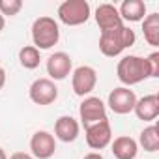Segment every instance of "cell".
<instances>
[{
	"instance_id": "cell-1",
	"label": "cell",
	"mask_w": 159,
	"mask_h": 159,
	"mask_svg": "<svg viewBox=\"0 0 159 159\" xmlns=\"http://www.w3.org/2000/svg\"><path fill=\"white\" fill-rule=\"evenodd\" d=\"M116 75H118V81L129 88L133 84H139L146 79H150V67H148L146 58L137 56V54H127L118 62Z\"/></svg>"
},
{
	"instance_id": "cell-2",
	"label": "cell",
	"mask_w": 159,
	"mask_h": 159,
	"mask_svg": "<svg viewBox=\"0 0 159 159\" xmlns=\"http://www.w3.org/2000/svg\"><path fill=\"white\" fill-rule=\"evenodd\" d=\"M135 32L129 28V26H118V28H112V30H105L101 32V38H99V51L105 54V56H118L122 54L127 47L135 45Z\"/></svg>"
},
{
	"instance_id": "cell-3",
	"label": "cell",
	"mask_w": 159,
	"mask_h": 159,
	"mask_svg": "<svg viewBox=\"0 0 159 159\" xmlns=\"http://www.w3.org/2000/svg\"><path fill=\"white\" fill-rule=\"evenodd\" d=\"M60 39V26L58 23L49 17V15H43V17H38L32 25V41H34V47L39 51V49H51L58 43Z\"/></svg>"
},
{
	"instance_id": "cell-4",
	"label": "cell",
	"mask_w": 159,
	"mask_h": 159,
	"mask_svg": "<svg viewBox=\"0 0 159 159\" xmlns=\"http://www.w3.org/2000/svg\"><path fill=\"white\" fill-rule=\"evenodd\" d=\"M58 19L67 26L84 25L90 19V4L86 0H66L58 6Z\"/></svg>"
},
{
	"instance_id": "cell-5",
	"label": "cell",
	"mask_w": 159,
	"mask_h": 159,
	"mask_svg": "<svg viewBox=\"0 0 159 159\" xmlns=\"http://www.w3.org/2000/svg\"><path fill=\"white\" fill-rule=\"evenodd\" d=\"M98 84V73L92 66H79L75 71H73V77H71V86H73V92L79 96V98H84L88 96Z\"/></svg>"
},
{
	"instance_id": "cell-6",
	"label": "cell",
	"mask_w": 159,
	"mask_h": 159,
	"mask_svg": "<svg viewBox=\"0 0 159 159\" xmlns=\"http://www.w3.org/2000/svg\"><path fill=\"white\" fill-rule=\"evenodd\" d=\"M79 116H81L83 125L88 127V125L98 124V122L107 118V107H105V103L99 98L88 96V98L83 99L81 105H79Z\"/></svg>"
},
{
	"instance_id": "cell-7",
	"label": "cell",
	"mask_w": 159,
	"mask_h": 159,
	"mask_svg": "<svg viewBox=\"0 0 159 159\" xmlns=\"http://www.w3.org/2000/svg\"><path fill=\"white\" fill-rule=\"evenodd\" d=\"M28 96L36 105H51L58 99V88H56L54 81L43 77V79H36L30 84Z\"/></svg>"
},
{
	"instance_id": "cell-8",
	"label": "cell",
	"mask_w": 159,
	"mask_h": 159,
	"mask_svg": "<svg viewBox=\"0 0 159 159\" xmlns=\"http://www.w3.org/2000/svg\"><path fill=\"white\" fill-rule=\"evenodd\" d=\"M84 133H86V144L92 150H103L112 142V129L107 118L84 127Z\"/></svg>"
},
{
	"instance_id": "cell-9",
	"label": "cell",
	"mask_w": 159,
	"mask_h": 159,
	"mask_svg": "<svg viewBox=\"0 0 159 159\" xmlns=\"http://www.w3.org/2000/svg\"><path fill=\"white\" fill-rule=\"evenodd\" d=\"M137 103V96L133 90H129L127 86H118L109 94V107L114 114H129L133 112Z\"/></svg>"
},
{
	"instance_id": "cell-10",
	"label": "cell",
	"mask_w": 159,
	"mask_h": 159,
	"mask_svg": "<svg viewBox=\"0 0 159 159\" xmlns=\"http://www.w3.org/2000/svg\"><path fill=\"white\" fill-rule=\"evenodd\" d=\"M71 67H73L71 56L64 51H58L47 58V73L51 77V81H64L71 73Z\"/></svg>"
},
{
	"instance_id": "cell-11",
	"label": "cell",
	"mask_w": 159,
	"mask_h": 159,
	"mask_svg": "<svg viewBox=\"0 0 159 159\" xmlns=\"http://www.w3.org/2000/svg\"><path fill=\"white\" fill-rule=\"evenodd\" d=\"M32 155L38 159H49L56 152V140L49 131H36L30 139Z\"/></svg>"
},
{
	"instance_id": "cell-12",
	"label": "cell",
	"mask_w": 159,
	"mask_h": 159,
	"mask_svg": "<svg viewBox=\"0 0 159 159\" xmlns=\"http://www.w3.org/2000/svg\"><path fill=\"white\" fill-rule=\"evenodd\" d=\"M94 17H96L98 26L101 28V32L112 30V28H118V26L124 25V21H122V17L118 13V8L112 6V4H99Z\"/></svg>"
},
{
	"instance_id": "cell-13",
	"label": "cell",
	"mask_w": 159,
	"mask_h": 159,
	"mask_svg": "<svg viewBox=\"0 0 159 159\" xmlns=\"http://www.w3.org/2000/svg\"><path fill=\"white\" fill-rule=\"evenodd\" d=\"M135 114L142 122H153L159 116V98L155 94H148L135 103Z\"/></svg>"
},
{
	"instance_id": "cell-14",
	"label": "cell",
	"mask_w": 159,
	"mask_h": 159,
	"mask_svg": "<svg viewBox=\"0 0 159 159\" xmlns=\"http://www.w3.org/2000/svg\"><path fill=\"white\" fill-rule=\"evenodd\" d=\"M81 125L73 116H60L54 124V137L62 142H73L79 137Z\"/></svg>"
},
{
	"instance_id": "cell-15",
	"label": "cell",
	"mask_w": 159,
	"mask_h": 159,
	"mask_svg": "<svg viewBox=\"0 0 159 159\" xmlns=\"http://www.w3.org/2000/svg\"><path fill=\"white\" fill-rule=\"evenodd\" d=\"M111 150H112V155L116 159H135L137 152H139V144H137L135 139H131L127 135H122V137H116L111 142Z\"/></svg>"
},
{
	"instance_id": "cell-16",
	"label": "cell",
	"mask_w": 159,
	"mask_h": 159,
	"mask_svg": "<svg viewBox=\"0 0 159 159\" xmlns=\"http://www.w3.org/2000/svg\"><path fill=\"white\" fill-rule=\"evenodd\" d=\"M122 21L127 23H139L146 17V4L142 0H124L118 10Z\"/></svg>"
},
{
	"instance_id": "cell-17",
	"label": "cell",
	"mask_w": 159,
	"mask_h": 159,
	"mask_svg": "<svg viewBox=\"0 0 159 159\" xmlns=\"http://www.w3.org/2000/svg\"><path fill=\"white\" fill-rule=\"evenodd\" d=\"M144 39L152 47H159V13H150L142 19Z\"/></svg>"
},
{
	"instance_id": "cell-18",
	"label": "cell",
	"mask_w": 159,
	"mask_h": 159,
	"mask_svg": "<svg viewBox=\"0 0 159 159\" xmlns=\"http://www.w3.org/2000/svg\"><path fill=\"white\" fill-rule=\"evenodd\" d=\"M139 144L146 150V152H157L159 150V129L157 125H148L140 131V137H139Z\"/></svg>"
},
{
	"instance_id": "cell-19",
	"label": "cell",
	"mask_w": 159,
	"mask_h": 159,
	"mask_svg": "<svg viewBox=\"0 0 159 159\" xmlns=\"http://www.w3.org/2000/svg\"><path fill=\"white\" fill-rule=\"evenodd\" d=\"M19 62L25 69H36L41 62V56H39V51L34 47V45H25L21 51H19Z\"/></svg>"
},
{
	"instance_id": "cell-20",
	"label": "cell",
	"mask_w": 159,
	"mask_h": 159,
	"mask_svg": "<svg viewBox=\"0 0 159 159\" xmlns=\"http://www.w3.org/2000/svg\"><path fill=\"white\" fill-rule=\"evenodd\" d=\"M23 10L21 0H0V15L2 17H13Z\"/></svg>"
},
{
	"instance_id": "cell-21",
	"label": "cell",
	"mask_w": 159,
	"mask_h": 159,
	"mask_svg": "<svg viewBox=\"0 0 159 159\" xmlns=\"http://www.w3.org/2000/svg\"><path fill=\"white\" fill-rule=\"evenodd\" d=\"M148 67H150V77H159V52L153 51L150 56H146Z\"/></svg>"
},
{
	"instance_id": "cell-22",
	"label": "cell",
	"mask_w": 159,
	"mask_h": 159,
	"mask_svg": "<svg viewBox=\"0 0 159 159\" xmlns=\"http://www.w3.org/2000/svg\"><path fill=\"white\" fill-rule=\"evenodd\" d=\"M10 159H34V157L30 153H26V152H15V153L10 155Z\"/></svg>"
},
{
	"instance_id": "cell-23",
	"label": "cell",
	"mask_w": 159,
	"mask_h": 159,
	"mask_svg": "<svg viewBox=\"0 0 159 159\" xmlns=\"http://www.w3.org/2000/svg\"><path fill=\"white\" fill-rule=\"evenodd\" d=\"M83 159H105V157H103L99 152H90V153H86Z\"/></svg>"
},
{
	"instance_id": "cell-24",
	"label": "cell",
	"mask_w": 159,
	"mask_h": 159,
	"mask_svg": "<svg viewBox=\"0 0 159 159\" xmlns=\"http://www.w3.org/2000/svg\"><path fill=\"white\" fill-rule=\"evenodd\" d=\"M4 84H6V71L4 67H0V90L4 88Z\"/></svg>"
},
{
	"instance_id": "cell-25",
	"label": "cell",
	"mask_w": 159,
	"mask_h": 159,
	"mask_svg": "<svg viewBox=\"0 0 159 159\" xmlns=\"http://www.w3.org/2000/svg\"><path fill=\"white\" fill-rule=\"evenodd\" d=\"M4 26H6V19H4L2 15H0V32L4 30Z\"/></svg>"
},
{
	"instance_id": "cell-26",
	"label": "cell",
	"mask_w": 159,
	"mask_h": 159,
	"mask_svg": "<svg viewBox=\"0 0 159 159\" xmlns=\"http://www.w3.org/2000/svg\"><path fill=\"white\" fill-rule=\"evenodd\" d=\"M0 159H8V155H6V152L0 148Z\"/></svg>"
}]
</instances>
